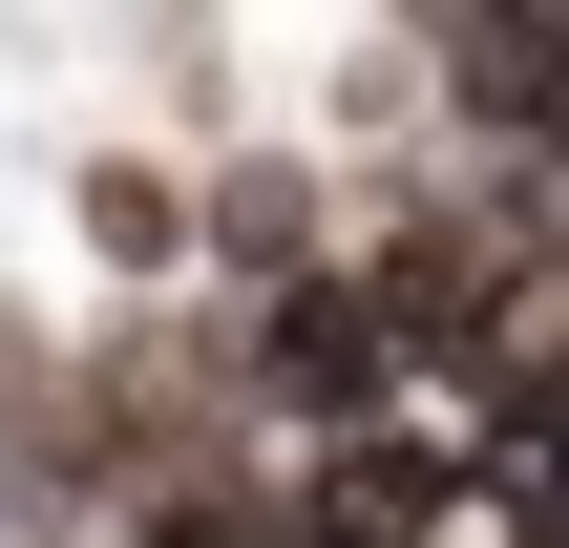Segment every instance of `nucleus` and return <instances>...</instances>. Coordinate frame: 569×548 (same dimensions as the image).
Returning <instances> with one entry per match:
<instances>
[{
    "instance_id": "nucleus-1",
    "label": "nucleus",
    "mask_w": 569,
    "mask_h": 548,
    "mask_svg": "<svg viewBox=\"0 0 569 548\" xmlns=\"http://www.w3.org/2000/svg\"><path fill=\"white\" fill-rule=\"evenodd\" d=\"M190 253H211L232 317H253V296H296V275H338V190H317L296 148H211V169H190Z\"/></svg>"
},
{
    "instance_id": "nucleus-2",
    "label": "nucleus",
    "mask_w": 569,
    "mask_h": 548,
    "mask_svg": "<svg viewBox=\"0 0 569 548\" xmlns=\"http://www.w3.org/2000/svg\"><path fill=\"white\" fill-rule=\"evenodd\" d=\"M84 253H106V275H169V253H190V190L106 148V169H84Z\"/></svg>"
}]
</instances>
